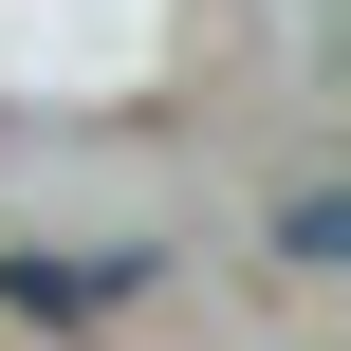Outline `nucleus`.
<instances>
[{
	"label": "nucleus",
	"mask_w": 351,
	"mask_h": 351,
	"mask_svg": "<svg viewBox=\"0 0 351 351\" xmlns=\"http://www.w3.org/2000/svg\"><path fill=\"white\" fill-rule=\"evenodd\" d=\"M278 278H351V204H333V185L278 204Z\"/></svg>",
	"instance_id": "obj_1"
}]
</instances>
